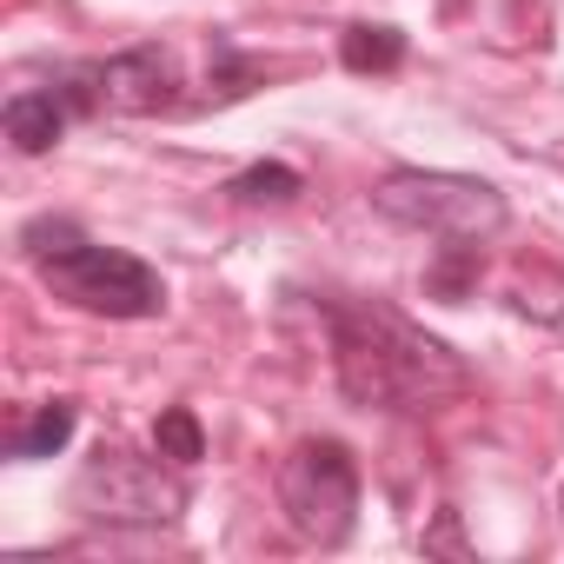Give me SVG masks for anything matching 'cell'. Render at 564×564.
Returning a JSON list of instances; mask_svg holds the SVG:
<instances>
[{
  "label": "cell",
  "mask_w": 564,
  "mask_h": 564,
  "mask_svg": "<svg viewBox=\"0 0 564 564\" xmlns=\"http://www.w3.org/2000/svg\"><path fill=\"white\" fill-rule=\"evenodd\" d=\"M372 206L386 219L412 226V232L471 239V246L491 239V232H505V219H511V206H505V193L491 180H471V173H419V166L386 173L372 186Z\"/></svg>",
  "instance_id": "obj_2"
},
{
  "label": "cell",
  "mask_w": 564,
  "mask_h": 564,
  "mask_svg": "<svg viewBox=\"0 0 564 564\" xmlns=\"http://www.w3.org/2000/svg\"><path fill=\"white\" fill-rule=\"evenodd\" d=\"M226 193H232L239 206H286V199H300V173L279 166V160H272V166H246Z\"/></svg>",
  "instance_id": "obj_10"
},
{
  "label": "cell",
  "mask_w": 564,
  "mask_h": 564,
  "mask_svg": "<svg viewBox=\"0 0 564 564\" xmlns=\"http://www.w3.org/2000/svg\"><path fill=\"white\" fill-rule=\"evenodd\" d=\"M333 319V359H339V392L352 405H386V412H425L452 392L471 386L465 359L412 326L405 313L379 300H339L326 306Z\"/></svg>",
  "instance_id": "obj_1"
},
{
  "label": "cell",
  "mask_w": 564,
  "mask_h": 564,
  "mask_svg": "<svg viewBox=\"0 0 564 564\" xmlns=\"http://www.w3.org/2000/svg\"><path fill=\"white\" fill-rule=\"evenodd\" d=\"M279 505H286V524L313 544H339L352 531L359 511V465L339 438H306L293 445V458L279 465Z\"/></svg>",
  "instance_id": "obj_4"
},
{
  "label": "cell",
  "mask_w": 564,
  "mask_h": 564,
  "mask_svg": "<svg viewBox=\"0 0 564 564\" xmlns=\"http://www.w3.org/2000/svg\"><path fill=\"white\" fill-rule=\"evenodd\" d=\"M94 80H100V107H113V113H166L180 100L173 94L180 87V67L160 47H127V54L100 61Z\"/></svg>",
  "instance_id": "obj_6"
},
{
  "label": "cell",
  "mask_w": 564,
  "mask_h": 564,
  "mask_svg": "<svg viewBox=\"0 0 564 564\" xmlns=\"http://www.w3.org/2000/svg\"><path fill=\"white\" fill-rule=\"evenodd\" d=\"M74 498H80L87 518H107V524H166V518H180L186 485L173 471H160L153 458H133V452H107L100 445V458L80 471Z\"/></svg>",
  "instance_id": "obj_5"
},
{
  "label": "cell",
  "mask_w": 564,
  "mask_h": 564,
  "mask_svg": "<svg viewBox=\"0 0 564 564\" xmlns=\"http://www.w3.org/2000/svg\"><path fill=\"white\" fill-rule=\"evenodd\" d=\"M153 438H160V458H173V465H193V458H206V432H199V419H193L186 405L160 412Z\"/></svg>",
  "instance_id": "obj_11"
},
{
  "label": "cell",
  "mask_w": 564,
  "mask_h": 564,
  "mask_svg": "<svg viewBox=\"0 0 564 564\" xmlns=\"http://www.w3.org/2000/svg\"><path fill=\"white\" fill-rule=\"evenodd\" d=\"M74 425H80V412L67 405V399H54V405H41L21 432H14V458H54V452H67V438H74Z\"/></svg>",
  "instance_id": "obj_9"
},
{
  "label": "cell",
  "mask_w": 564,
  "mask_h": 564,
  "mask_svg": "<svg viewBox=\"0 0 564 564\" xmlns=\"http://www.w3.org/2000/svg\"><path fill=\"white\" fill-rule=\"evenodd\" d=\"M0 127H8V140L21 153H47L67 133V100L61 94H14L8 113H0Z\"/></svg>",
  "instance_id": "obj_7"
},
{
  "label": "cell",
  "mask_w": 564,
  "mask_h": 564,
  "mask_svg": "<svg viewBox=\"0 0 564 564\" xmlns=\"http://www.w3.org/2000/svg\"><path fill=\"white\" fill-rule=\"evenodd\" d=\"M21 246H28L34 265H47V259H67V252L87 246V239H80V226H67V219H34V226L21 232Z\"/></svg>",
  "instance_id": "obj_12"
},
{
  "label": "cell",
  "mask_w": 564,
  "mask_h": 564,
  "mask_svg": "<svg viewBox=\"0 0 564 564\" xmlns=\"http://www.w3.org/2000/svg\"><path fill=\"white\" fill-rule=\"evenodd\" d=\"M339 61H346L352 74H392V67L405 61V34H399V28H346Z\"/></svg>",
  "instance_id": "obj_8"
},
{
  "label": "cell",
  "mask_w": 564,
  "mask_h": 564,
  "mask_svg": "<svg viewBox=\"0 0 564 564\" xmlns=\"http://www.w3.org/2000/svg\"><path fill=\"white\" fill-rule=\"evenodd\" d=\"M41 279L61 300H74L80 313H107V319H160L166 313V279L147 259L120 252V246H94L87 239L67 259H47Z\"/></svg>",
  "instance_id": "obj_3"
},
{
  "label": "cell",
  "mask_w": 564,
  "mask_h": 564,
  "mask_svg": "<svg viewBox=\"0 0 564 564\" xmlns=\"http://www.w3.org/2000/svg\"><path fill=\"white\" fill-rule=\"evenodd\" d=\"M511 306H518V313H531V319L564 326V279H531V286H518V293H511Z\"/></svg>",
  "instance_id": "obj_13"
}]
</instances>
